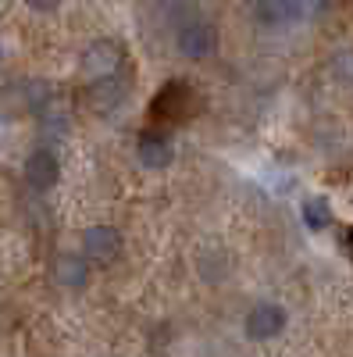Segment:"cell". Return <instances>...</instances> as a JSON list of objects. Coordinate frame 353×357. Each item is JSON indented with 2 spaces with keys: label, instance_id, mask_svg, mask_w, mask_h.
I'll use <instances>...</instances> for the list:
<instances>
[{
  "label": "cell",
  "instance_id": "obj_1",
  "mask_svg": "<svg viewBox=\"0 0 353 357\" xmlns=\"http://www.w3.org/2000/svg\"><path fill=\"white\" fill-rule=\"evenodd\" d=\"M122 65H125V50H122V43H114V40H97V43H90L82 50V61H79V72H82V79L86 82H107V79H114L118 72H122Z\"/></svg>",
  "mask_w": 353,
  "mask_h": 357
},
{
  "label": "cell",
  "instance_id": "obj_2",
  "mask_svg": "<svg viewBox=\"0 0 353 357\" xmlns=\"http://www.w3.org/2000/svg\"><path fill=\"white\" fill-rule=\"evenodd\" d=\"M325 11V0H257L260 25H300Z\"/></svg>",
  "mask_w": 353,
  "mask_h": 357
},
{
  "label": "cell",
  "instance_id": "obj_3",
  "mask_svg": "<svg viewBox=\"0 0 353 357\" xmlns=\"http://www.w3.org/2000/svg\"><path fill=\"white\" fill-rule=\"evenodd\" d=\"M175 47H179V54L189 57V61H203V57L214 54V29L196 15L182 18L179 29H175Z\"/></svg>",
  "mask_w": 353,
  "mask_h": 357
},
{
  "label": "cell",
  "instance_id": "obj_4",
  "mask_svg": "<svg viewBox=\"0 0 353 357\" xmlns=\"http://www.w3.org/2000/svg\"><path fill=\"white\" fill-rule=\"evenodd\" d=\"M196 111V97H193V89L186 82H168L161 93L154 97V107L150 114L157 118V122H182V118H189Z\"/></svg>",
  "mask_w": 353,
  "mask_h": 357
},
{
  "label": "cell",
  "instance_id": "obj_5",
  "mask_svg": "<svg viewBox=\"0 0 353 357\" xmlns=\"http://www.w3.org/2000/svg\"><path fill=\"white\" fill-rule=\"evenodd\" d=\"M118 250H122V236H118V229L111 225H93L82 232V254L97 261V264H111L118 257Z\"/></svg>",
  "mask_w": 353,
  "mask_h": 357
},
{
  "label": "cell",
  "instance_id": "obj_6",
  "mask_svg": "<svg viewBox=\"0 0 353 357\" xmlns=\"http://www.w3.org/2000/svg\"><path fill=\"white\" fill-rule=\"evenodd\" d=\"M285 329V311L279 304H257L246 314V336L250 340H272Z\"/></svg>",
  "mask_w": 353,
  "mask_h": 357
},
{
  "label": "cell",
  "instance_id": "obj_7",
  "mask_svg": "<svg viewBox=\"0 0 353 357\" xmlns=\"http://www.w3.org/2000/svg\"><path fill=\"white\" fill-rule=\"evenodd\" d=\"M61 178V165H57L54 151H33L25 161V183L33 190H50Z\"/></svg>",
  "mask_w": 353,
  "mask_h": 357
},
{
  "label": "cell",
  "instance_id": "obj_8",
  "mask_svg": "<svg viewBox=\"0 0 353 357\" xmlns=\"http://www.w3.org/2000/svg\"><path fill=\"white\" fill-rule=\"evenodd\" d=\"M136 154H139V161H143L146 168H164V165L171 161V139H168L164 132L150 129V132H143V136H139Z\"/></svg>",
  "mask_w": 353,
  "mask_h": 357
},
{
  "label": "cell",
  "instance_id": "obj_9",
  "mask_svg": "<svg viewBox=\"0 0 353 357\" xmlns=\"http://www.w3.org/2000/svg\"><path fill=\"white\" fill-rule=\"evenodd\" d=\"M86 275H90V268H86V261L79 254H61L54 261V279L61 282L65 289H82Z\"/></svg>",
  "mask_w": 353,
  "mask_h": 357
},
{
  "label": "cell",
  "instance_id": "obj_10",
  "mask_svg": "<svg viewBox=\"0 0 353 357\" xmlns=\"http://www.w3.org/2000/svg\"><path fill=\"white\" fill-rule=\"evenodd\" d=\"M304 222H307L311 229H325V225L332 222L329 200H325V197H307V200H304Z\"/></svg>",
  "mask_w": 353,
  "mask_h": 357
},
{
  "label": "cell",
  "instance_id": "obj_11",
  "mask_svg": "<svg viewBox=\"0 0 353 357\" xmlns=\"http://www.w3.org/2000/svg\"><path fill=\"white\" fill-rule=\"evenodd\" d=\"M336 75L346 79V82H353V50H343L336 57Z\"/></svg>",
  "mask_w": 353,
  "mask_h": 357
},
{
  "label": "cell",
  "instance_id": "obj_12",
  "mask_svg": "<svg viewBox=\"0 0 353 357\" xmlns=\"http://www.w3.org/2000/svg\"><path fill=\"white\" fill-rule=\"evenodd\" d=\"M29 8H36V11H54L57 4H61V0H25Z\"/></svg>",
  "mask_w": 353,
  "mask_h": 357
},
{
  "label": "cell",
  "instance_id": "obj_13",
  "mask_svg": "<svg viewBox=\"0 0 353 357\" xmlns=\"http://www.w3.org/2000/svg\"><path fill=\"white\" fill-rule=\"evenodd\" d=\"M346 250H350V257H353V229L346 232Z\"/></svg>",
  "mask_w": 353,
  "mask_h": 357
}]
</instances>
